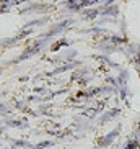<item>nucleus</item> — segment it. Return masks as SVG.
<instances>
[{
  "label": "nucleus",
  "instance_id": "1",
  "mask_svg": "<svg viewBox=\"0 0 140 149\" xmlns=\"http://www.w3.org/2000/svg\"><path fill=\"white\" fill-rule=\"evenodd\" d=\"M117 134H119V130H114V131H111L109 134L106 136V138H103V139H101V143H100V144H101V146L109 144V143H111V141H113V139H114V138H116Z\"/></svg>",
  "mask_w": 140,
  "mask_h": 149
},
{
  "label": "nucleus",
  "instance_id": "2",
  "mask_svg": "<svg viewBox=\"0 0 140 149\" xmlns=\"http://www.w3.org/2000/svg\"><path fill=\"white\" fill-rule=\"evenodd\" d=\"M124 149H139V141H129Z\"/></svg>",
  "mask_w": 140,
  "mask_h": 149
},
{
  "label": "nucleus",
  "instance_id": "3",
  "mask_svg": "<svg viewBox=\"0 0 140 149\" xmlns=\"http://www.w3.org/2000/svg\"><path fill=\"white\" fill-rule=\"evenodd\" d=\"M139 131H140V128H139Z\"/></svg>",
  "mask_w": 140,
  "mask_h": 149
}]
</instances>
